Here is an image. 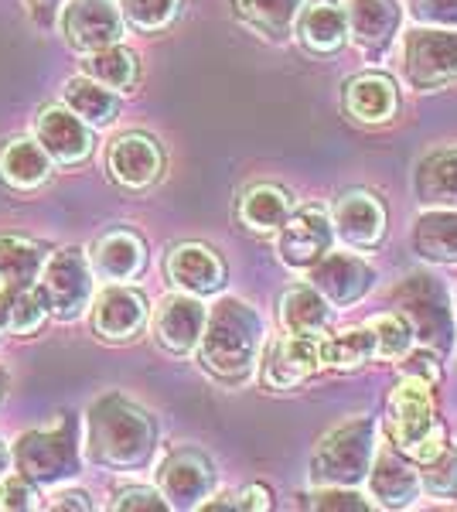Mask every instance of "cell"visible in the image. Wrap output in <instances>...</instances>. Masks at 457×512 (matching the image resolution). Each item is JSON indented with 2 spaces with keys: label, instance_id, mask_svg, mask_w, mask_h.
<instances>
[{
  "label": "cell",
  "instance_id": "12",
  "mask_svg": "<svg viewBox=\"0 0 457 512\" xmlns=\"http://www.w3.org/2000/svg\"><path fill=\"white\" fill-rule=\"evenodd\" d=\"M106 168H110L116 185L130 188V192H140V188H151L154 181L161 178L164 154H161V147H157L154 137L123 134L110 144Z\"/></svg>",
  "mask_w": 457,
  "mask_h": 512
},
{
  "label": "cell",
  "instance_id": "39",
  "mask_svg": "<svg viewBox=\"0 0 457 512\" xmlns=\"http://www.w3.org/2000/svg\"><path fill=\"white\" fill-rule=\"evenodd\" d=\"M38 506V485L28 482L21 472L11 475L7 472L0 478V509L7 512H28Z\"/></svg>",
  "mask_w": 457,
  "mask_h": 512
},
{
  "label": "cell",
  "instance_id": "49",
  "mask_svg": "<svg viewBox=\"0 0 457 512\" xmlns=\"http://www.w3.org/2000/svg\"><path fill=\"white\" fill-rule=\"evenodd\" d=\"M4 332H7V325H4V315H0V338H4Z\"/></svg>",
  "mask_w": 457,
  "mask_h": 512
},
{
  "label": "cell",
  "instance_id": "16",
  "mask_svg": "<svg viewBox=\"0 0 457 512\" xmlns=\"http://www.w3.org/2000/svg\"><path fill=\"white\" fill-rule=\"evenodd\" d=\"M331 246V222L324 219L321 209H301L290 219H284L280 233V256L290 267H311L318 263Z\"/></svg>",
  "mask_w": 457,
  "mask_h": 512
},
{
  "label": "cell",
  "instance_id": "24",
  "mask_svg": "<svg viewBox=\"0 0 457 512\" xmlns=\"http://www.w3.org/2000/svg\"><path fill=\"white\" fill-rule=\"evenodd\" d=\"M62 99H65V110H72L82 123H89V127H110L116 120V113H120L116 96L89 76H76L65 82Z\"/></svg>",
  "mask_w": 457,
  "mask_h": 512
},
{
  "label": "cell",
  "instance_id": "2",
  "mask_svg": "<svg viewBox=\"0 0 457 512\" xmlns=\"http://www.w3.org/2000/svg\"><path fill=\"white\" fill-rule=\"evenodd\" d=\"M263 342V321L249 304L226 297L212 308V315H205L202 338H198V349H202V366L212 376L239 383L253 373L256 352Z\"/></svg>",
  "mask_w": 457,
  "mask_h": 512
},
{
  "label": "cell",
  "instance_id": "20",
  "mask_svg": "<svg viewBox=\"0 0 457 512\" xmlns=\"http://www.w3.org/2000/svg\"><path fill=\"white\" fill-rule=\"evenodd\" d=\"M52 178V158L38 140L18 137L0 151V181L14 192H35Z\"/></svg>",
  "mask_w": 457,
  "mask_h": 512
},
{
  "label": "cell",
  "instance_id": "36",
  "mask_svg": "<svg viewBox=\"0 0 457 512\" xmlns=\"http://www.w3.org/2000/svg\"><path fill=\"white\" fill-rule=\"evenodd\" d=\"M181 0H120V14L134 24L137 31H164L178 18Z\"/></svg>",
  "mask_w": 457,
  "mask_h": 512
},
{
  "label": "cell",
  "instance_id": "34",
  "mask_svg": "<svg viewBox=\"0 0 457 512\" xmlns=\"http://www.w3.org/2000/svg\"><path fill=\"white\" fill-rule=\"evenodd\" d=\"M376 355V332L372 328H352V332L321 338V366L355 369Z\"/></svg>",
  "mask_w": 457,
  "mask_h": 512
},
{
  "label": "cell",
  "instance_id": "6",
  "mask_svg": "<svg viewBox=\"0 0 457 512\" xmlns=\"http://www.w3.org/2000/svg\"><path fill=\"white\" fill-rule=\"evenodd\" d=\"M393 301L403 308V318L410 321L413 335H417L427 349H437V352L451 349V338H454L451 304H447V291L434 277H427V274L406 277L393 291Z\"/></svg>",
  "mask_w": 457,
  "mask_h": 512
},
{
  "label": "cell",
  "instance_id": "33",
  "mask_svg": "<svg viewBox=\"0 0 457 512\" xmlns=\"http://www.w3.org/2000/svg\"><path fill=\"white\" fill-rule=\"evenodd\" d=\"M417 192L430 205H457V151L434 154L420 164Z\"/></svg>",
  "mask_w": 457,
  "mask_h": 512
},
{
  "label": "cell",
  "instance_id": "31",
  "mask_svg": "<svg viewBox=\"0 0 457 512\" xmlns=\"http://www.w3.org/2000/svg\"><path fill=\"white\" fill-rule=\"evenodd\" d=\"M287 212H290V195L273 185L249 188L243 195V202H239V219H243L253 233H270V229L284 226Z\"/></svg>",
  "mask_w": 457,
  "mask_h": 512
},
{
  "label": "cell",
  "instance_id": "30",
  "mask_svg": "<svg viewBox=\"0 0 457 512\" xmlns=\"http://www.w3.org/2000/svg\"><path fill=\"white\" fill-rule=\"evenodd\" d=\"M41 267H45V253L35 243L21 236H0V287L35 284Z\"/></svg>",
  "mask_w": 457,
  "mask_h": 512
},
{
  "label": "cell",
  "instance_id": "37",
  "mask_svg": "<svg viewBox=\"0 0 457 512\" xmlns=\"http://www.w3.org/2000/svg\"><path fill=\"white\" fill-rule=\"evenodd\" d=\"M369 328L376 332V355L396 359V355H403L406 345H410V325H406V318L382 315V318L372 321Z\"/></svg>",
  "mask_w": 457,
  "mask_h": 512
},
{
  "label": "cell",
  "instance_id": "21",
  "mask_svg": "<svg viewBox=\"0 0 457 512\" xmlns=\"http://www.w3.org/2000/svg\"><path fill=\"white\" fill-rule=\"evenodd\" d=\"M345 24L362 48L376 52V48H386L393 31L400 28V11H396L393 0H352Z\"/></svg>",
  "mask_w": 457,
  "mask_h": 512
},
{
  "label": "cell",
  "instance_id": "44",
  "mask_svg": "<svg viewBox=\"0 0 457 512\" xmlns=\"http://www.w3.org/2000/svg\"><path fill=\"white\" fill-rule=\"evenodd\" d=\"M48 509H76V512H89V509H93V502H89V495L82 492V489H65V492H55V495H52Z\"/></svg>",
  "mask_w": 457,
  "mask_h": 512
},
{
  "label": "cell",
  "instance_id": "3",
  "mask_svg": "<svg viewBox=\"0 0 457 512\" xmlns=\"http://www.w3.org/2000/svg\"><path fill=\"white\" fill-rule=\"evenodd\" d=\"M18 472L35 482L38 489H55L79 475V420L72 414H58L48 427L21 434L11 448Z\"/></svg>",
  "mask_w": 457,
  "mask_h": 512
},
{
  "label": "cell",
  "instance_id": "5",
  "mask_svg": "<svg viewBox=\"0 0 457 512\" xmlns=\"http://www.w3.org/2000/svg\"><path fill=\"white\" fill-rule=\"evenodd\" d=\"M38 287L48 301V315H55L58 321H76L93 304V291H96L93 267H89L86 253L76 250V246L58 250L41 267Z\"/></svg>",
  "mask_w": 457,
  "mask_h": 512
},
{
  "label": "cell",
  "instance_id": "28",
  "mask_svg": "<svg viewBox=\"0 0 457 512\" xmlns=\"http://www.w3.org/2000/svg\"><path fill=\"white\" fill-rule=\"evenodd\" d=\"M328 321V304L314 287H294L280 301V325L287 335H318Z\"/></svg>",
  "mask_w": 457,
  "mask_h": 512
},
{
  "label": "cell",
  "instance_id": "42",
  "mask_svg": "<svg viewBox=\"0 0 457 512\" xmlns=\"http://www.w3.org/2000/svg\"><path fill=\"white\" fill-rule=\"evenodd\" d=\"M311 509H352V512H362L369 509V502L362 499V495L355 492H338V485L331 492H318L311 495V502H307Z\"/></svg>",
  "mask_w": 457,
  "mask_h": 512
},
{
  "label": "cell",
  "instance_id": "26",
  "mask_svg": "<svg viewBox=\"0 0 457 512\" xmlns=\"http://www.w3.org/2000/svg\"><path fill=\"white\" fill-rule=\"evenodd\" d=\"M86 76L96 79L99 86L106 89H116V93H130L137 86V76H140V62L130 48H123L120 41L103 52H93L86 55Z\"/></svg>",
  "mask_w": 457,
  "mask_h": 512
},
{
  "label": "cell",
  "instance_id": "19",
  "mask_svg": "<svg viewBox=\"0 0 457 512\" xmlns=\"http://www.w3.org/2000/svg\"><path fill=\"white\" fill-rule=\"evenodd\" d=\"M321 369V338L318 335H290L270 352L267 362V386L287 390V386L304 383L311 373Z\"/></svg>",
  "mask_w": 457,
  "mask_h": 512
},
{
  "label": "cell",
  "instance_id": "32",
  "mask_svg": "<svg viewBox=\"0 0 457 512\" xmlns=\"http://www.w3.org/2000/svg\"><path fill=\"white\" fill-rule=\"evenodd\" d=\"M348 35L345 11H338L335 4H314L304 11L301 18V41L311 52H335L342 48V41Z\"/></svg>",
  "mask_w": 457,
  "mask_h": 512
},
{
  "label": "cell",
  "instance_id": "40",
  "mask_svg": "<svg viewBox=\"0 0 457 512\" xmlns=\"http://www.w3.org/2000/svg\"><path fill=\"white\" fill-rule=\"evenodd\" d=\"M110 506H113L116 512H130V509H154V512H161V509H168V502H164L154 489L134 485V489L116 492V499L110 502Z\"/></svg>",
  "mask_w": 457,
  "mask_h": 512
},
{
  "label": "cell",
  "instance_id": "27",
  "mask_svg": "<svg viewBox=\"0 0 457 512\" xmlns=\"http://www.w3.org/2000/svg\"><path fill=\"white\" fill-rule=\"evenodd\" d=\"M413 246L420 256L457 263V212H427L413 226Z\"/></svg>",
  "mask_w": 457,
  "mask_h": 512
},
{
  "label": "cell",
  "instance_id": "15",
  "mask_svg": "<svg viewBox=\"0 0 457 512\" xmlns=\"http://www.w3.org/2000/svg\"><path fill=\"white\" fill-rule=\"evenodd\" d=\"M311 280H314V291L321 297H328L331 304H352L369 291L376 274H372V267H365V260H355V256H345V253H331L314 263Z\"/></svg>",
  "mask_w": 457,
  "mask_h": 512
},
{
  "label": "cell",
  "instance_id": "23",
  "mask_svg": "<svg viewBox=\"0 0 457 512\" xmlns=\"http://www.w3.org/2000/svg\"><path fill=\"white\" fill-rule=\"evenodd\" d=\"M0 315H4L7 332L14 335H35L48 321V301L35 284L0 287Z\"/></svg>",
  "mask_w": 457,
  "mask_h": 512
},
{
  "label": "cell",
  "instance_id": "48",
  "mask_svg": "<svg viewBox=\"0 0 457 512\" xmlns=\"http://www.w3.org/2000/svg\"><path fill=\"white\" fill-rule=\"evenodd\" d=\"M4 390H7V376L0 373V403H4Z\"/></svg>",
  "mask_w": 457,
  "mask_h": 512
},
{
  "label": "cell",
  "instance_id": "1",
  "mask_svg": "<svg viewBox=\"0 0 457 512\" xmlns=\"http://www.w3.org/2000/svg\"><path fill=\"white\" fill-rule=\"evenodd\" d=\"M154 420L127 396H99L86 414V454L103 468H140L154 454Z\"/></svg>",
  "mask_w": 457,
  "mask_h": 512
},
{
  "label": "cell",
  "instance_id": "14",
  "mask_svg": "<svg viewBox=\"0 0 457 512\" xmlns=\"http://www.w3.org/2000/svg\"><path fill=\"white\" fill-rule=\"evenodd\" d=\"M202 328H205V308L195 297H185V294L164 297L154 315L157 345L174 355H185L195 349L198 338H202Z\"/></svg>",
  "mask_w": 457,
  "mask_h": 512
},
{
  "label": "cell",
  "instance_id": "4",
  "mask_svg": "<svg viewBox=\"0 0 457 512\" xmlns=\"http://www.w3.org/2000/svg\"><path fill=\"white\" fill-rule=\"evenodd\" d=\"M389 437L403 454L417 458L420 465L430 461L444 448V431L434 414V396H430V383L420 376H410L393 393H389Z\"/></svg>",
  "mask_w": 457,
  "mask_h": 512
},
{
  "label": "cell",
  "instance_id": "9",
  "mask_svg": "<svg viewBox=\"0 0 457 512\" xmlns=\"http://www.w3.org/2000/svg\"><path fill=\"white\" fill-rule=\"evenodd\" d=\"M212 482H215V472H212L209 458L191 448L174 451L161 465V472H157L161 495L174 509H198L202 499H209Z\"/></svg>",
  "mask_w": 457,
  "mask_h": 512
},
{
  "label": "cell",
  "instance_id": "25",
  "mask_svg": "<svg viewBox=\"0 0 457 512\" xmlns=\"http://www.w3.org/2000/svg\"><path fill=\"white\" fill-rule=\"evenodd\" d=\"M345 106L355 120L382 123L396 113V86L386 76H359L348 82Z\"/></svg>",
  "mask_w": 457,
  "mask_h": 512
},
{
  "label": "cell",
  "instance_id": "35",
  "mask_svg": "<svg viewBox=\"0 0 457 512\" xmlns=\"http://www.w3.org/2000/svg\"><path fill=\"white\" fill-rule=\"evenodd\" d=\"M236 14L267 35H284L297 11V0H232Z\"/></svg>",
  "mask_w": 457,
  "mask_h": 512
},
{
  "label": "cell",
  "instance_id": "46",
  "mask_svg": "<svg viewBox=\"0 0 457 512\" xmlns=\"http://www.w3.org/2000/svg\"><path fill=\"white\" fill-rule=\"evenodd\" d=\"M232 502H236V509H267L270 506V492L260 489V485H249L239 495H232Z\"/></svg>",
  "mask_w": 457,
  "mask_h": 512
},
{
  "label": "cell",
  "instance_id": "41",
  "mask_svg": "<svg viewBox=\"0 0 457 512\" xmlns=\"http://www.w3.org/2000/svg\"><path fill=\"white\" fill-rule=\"evenodd\" d=\"M413 18L423 24H457V0H410Z\"/></svg>",
  "mask_w": 457,
  "mask_h": 512
},
{
  "label": "cell",
  "instance_id": "18",
  "mask_svg": "<svg viewBox=\"0 0 457 512\" xmlns=\"http://www.w3.org/2000/svg\"><path fill=\"white\" fill-rule=\"evenodd\" d=\"M168 277L188 294H215L226 280V267L209 246L185 243L168 256Z\"/></svg>",
  "mask_w": 457,
  "mask_h": 512
},
{
  "label": "cell",
  "instance_id": "22",
  "mask_svg": "<svg viewBox=\"0 0 457 512\" xmlns=\"http://www.w3.org/2000/svg\"><path fill=\"white\" fill-rule=\"evenodd\" d=\"M382 205L372 195L365 192H352L338 202L335 209V226L342 239H348L352 246H376L382 236Z\"/></svg>",
  "mask_w": 457,
  "mask_h": 512
},
{
  "label": "cell",
  "instance_id": "10",
  "mask_svg": "<svg viewBox=\"0 0 457 512\" xmlns=\"http://www.w3.org/2000/svg\"><path fill=\"white\" fill-rule=\"evenodd\" d=\"M406 76L417 89H437L457 79V35L417 31L406 41Z\"/></svg>",
  "mask_w": 457,
  "mask_h": 512
},
{
  "label": "cell",
  "instance_id": "29",
  "mask_svg": "<svg viewBox=\"0 0 457 512\" xmlns=\"http://www.w3.org/2000/svg\"><path fill=\"white\" fill-rule=\"evenodd\" d=\"M369 489L382 502V506H406L413 495L420 492V475H413L403 461H396L393 454H382L369 475Z\"/></svg>",
  "mask_w": 457,
  "mask_h": 512
},
{
  "label": "cell",
  "instance_id": "8",
  "mask_svg": "<svg viewBox=\"0 0 457 512\" xmlns=\"http://www.w3.org/2000/svg\"><path fill=\"white\" fill-rule=\"evenodd\" d=\"M58 24H62V38L79 55L103 52L123 35V18L113 0H69L58 11Z\"/></svg>",
  "mask_w": 457,
  "mask_h": 512
},
{
  "label": "cell",
  "instance_id": "17",
  "mask_svg": "<svg viewBox=\"0 0 457 512\" xmlns=\"http://www.w3.org/2000/svg\"><path fill=\"white\" fill-rule=\"evenodd\" d=\"M147 263L144 239L130 229H113V233L99 236L93 246V274H99L110 284H123V280H134Z\"/></svg>",
  "mask_w": 457,
  "mask_h": 512
},
{
  "label": "cell",
  "instance_id": "7",
  "mask_svg": "<svg viewBox=\"0 0 457 512\" xmlns=\"http://www.w3.org/2000/svg\"><path fill=\"white\" fill-rule=\"evenodd\" d=\"M372 461V424L369 420H348L331 431L314 451V478L328 485L362 482Z\"/></svg>",
  "mask_w": 457,
  "mask_h": 512
},
{
  "label": "cell",
  "instance_id": "38",
  "mask_svg": "<svg viewBox=\"0 0 457 512\" xmlns=\"http://www.w3.org/2000/svg\"><path fill=\"white\" fill-rule=\"evenodd\" d=\"M427 465V472H423V482H427L430 492L437 495H451L457 492V451L454 448H440L434 458L423 461Z\"/></svg>",
  "mask_w": 457,
  "mask_h": 512
},
{
  "label": "cell",
  "instance_id": "13",
  "mask_svg": "<svg viewBox=\"0 0 457 512\" xmlns=\"http://www.w3.org/2000/svg\"><path fill=\"white\" fill-rule=\"evenodd\" d=\"M89 308H93V328L103 342H130L147 325V297L120 284L106 287Z\"/></svg>",
  "mask_w": 457,
  "mask_h": 512
},
{
  "label": "cell",
  "instance_id": "11",
  "mask_svg": "<svg viewBox=\"0 0 457 512\" xmlns=\"http://www.w3.org/2000/svg\"><path fill=\"white\" fill-rule=\"evenodd\" d=\"M35 137L52 164H62V168H76L93 154V137H89L86 123L65 106H45L38 113Z\"/></svg>",
  "mask_w": 457,
  "mask_h": 512
},
{
  "label": "cell",
  "instance_id": "43",
  "mask_svg": "<svg viewBox=\"0 0 457 512\" xmlns=\"http://www.w3.org/2000/svg\"><path fill=\"white\" fill-rule=\"evenodd\" d=\"M21 7L28 11V18L38 24V28H52L58 11H62V0H21Z\"/></svg>",
  "mask_w": 457,
  "mask_h": 512
},
{
  "label": "cell",
  "instance_id": "45",
  "mask_svg": "<svg viewBox=\"0 0 457 512\" xmlns=\"http://www.w3.org/2000/svg\"><path fill=\"white\" fill-rule=\"evenodd\" d=\"M406 373L427 379V383H434L437 373H440V366H437V359L430 352H417V355H410V362H406Z\"/></svg>",
  "mask_w": 457,
  "mask_h": 512
},
{
  "label": "cell",
  "instance_id": "47",
  "mask_svg": "<svg viewBox=\"0 0 457 512\" xmlns=\"http://www.w3.org/2000/svg\"><path fill=\"white\" fill-rule=\"evenodd\" d=\"M11 465H14V458H11V448H7V444L0 441V478H4L7 472H11Z\"/></svg>",
  "mask_w": 457,
  "mask_h": 512
}]
</instances>
